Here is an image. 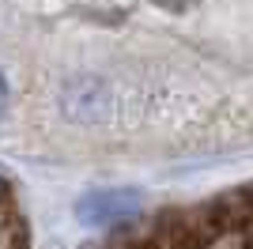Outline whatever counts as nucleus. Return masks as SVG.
<instances>
[{"mask_svg": "<svg viewBox=\"0 0 253 249\" xmlns=\"http://www.w3.org/2000/svg\"><path fill=\"white\" fill-rule=\"evenodd\" d=\"M140 211V193L136 189H98V193H87L80 204H76V215L87 227H117Z\"/></svg>", "mask_w": 253, "mask_h": 249, "instance_id": "obj_1", "label": "nucleus"}, {"mask_svg": "<svg viewBox=\"0 0 253 249\" xmlns=\"http://www.w3.org/2000/svg\"><path fill=\"white\" fill-rule=\"evenodd\" d=\"M4 110H8V80L0 72V117H4Z\"/></svg>", "mask_w": 253, "mask_h": 249, "instance_id": "obj_2", "label": "nucleus"}]
</instances>
